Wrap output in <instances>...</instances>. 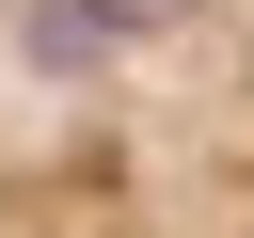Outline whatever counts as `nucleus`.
<instances>
[{
  "mask_svg": "<svg viewBox=\"0 0 254 238\" xmlns=\"http://www.w3.org/2000/svg\"><path fill=\"white\" fill-rule=\"evenodd\" d=\"M0 238H254V0H0Z\"/></svg>",
  "mask_w": 254,
  "mask_h": 238,
  "instance_id": "obj_1",
  "label": "nucleus"
}]
</instances>
